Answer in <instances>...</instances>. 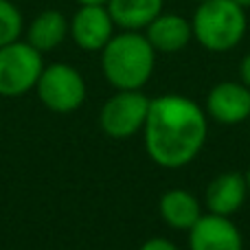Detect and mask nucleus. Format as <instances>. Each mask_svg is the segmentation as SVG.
Returning a JSON list of instances; mask_svg holds the SVG:
<instances>
[{
    "label": "nucleus",
    "instance_id": "8",
    "mask_svg": "<svg viewBox=\"0 0 250 250\" xmlns=\"http://www.w3.org/2000/svg\"><path fill=\"white\" fill-rule=\"evenodd\" d=\"M189 246L191 250H242L244 242L237 226L226 215H200L191 226Z\"/></svg>",
    "mask_w": 250,
    "mask_h": 250
},
{
    "label": "nucleus",
    "instance_id": "12",
    "mask_svg": "<svg viewBox=\"0 0 250 250\" xmlns=\"http://www.w3.org/2000/svg\"><path fill=\"white\" fill-rule=\"evenodd\" d=\"M163 4L165 0H108L105 7L123 31H141L163 13Z\"/></svg>",
    "mask_w": 250,
    "mask_h": 250
},
{
    "label": "nucleus",
    "instance_id": "1",
    "mask_svg": "<svg viewBox=\"0 0 250 250\" xmlns=\"http://www.w3.org/2000/svg\"><path fill=\"white\" fill-rule=\"evenodd\" d=\"M207 141V117L191 99L165 95L149 101L145 121L147 154L160 167L176 169L191 163Z\"/></svg>",
    "mask_w": 250,
    "mask_h": 250
},
{
    "label": "nucleus",
    "instance_id": "19",
    "mask_svg": "<svg viewBox=\"0 0 250 250\" xmlns=\"http://www.w3.org/2000/svg\"><path fill=\"white\" fill-rule=\"evenodd\" d=\"M233 2H237L239 7H244V9H250V0H233Z\"/></svg>",
    "mask_w": 250,
    "mask_h": 250
},
{
    "label": "nucleus",
    "instance_id": "17",
    "mask_svg": "<svg viewBox=\"0 0 250 250\" xmlns=\"http://www.w3.org/2000/svg\"><path fill=\"white\" fill-rule=\"evenodd\" d=\"M239 75H242L244 86L250 88V53L242 60V66H239Z\"/></svg>",
    "mask_w": 250,
    "mask_h": 250
},
{
    "label": "nucleus",
    "instance_id": "15",
    "mask_svg": "<svg viewBox=\"0 0 250 250\" xmlns=\"http://www.w3.org/2000/svg\"><path fill=\"white\" fill-rule=\"evenodd\" d=\"M22 26V13L11 0H0V46L11 44L16 40H20Z\"/></svg>",
    "mask_w": 250,
    "mask_h": 250
},
{
    "label": "nucleus",
    "instance_id": "6",
    "mask_svg": "<svg viewBox=\"0 0 250 250\" xmlns=\"http://www.w3.org/2000/svg\"><path fill=\"white\" fill-rule=\"evenodd\" d=\"M149 99L138 90H121L112 99L105 101L101 108L99 123L108 136L112 138H129L145 127Z\"/></svg>",
    "mask_w": 250,
    "mask_h": 250
},
{
    "label": "nucleus",
    "instance_id": "9",
    "mask_svg": "<svg viewBox=\"0 0 250 250\" xmlns=\"http://www.w3.org/2000/svg\"><path fill=\"white\" fill-rule=\"evenodd\" d=\"M207 108L215 121L235 125L250 117V88L237 82H222L208 92Z\"/></svg>",
    "mask_w": 250,
    "mask_h": 250
},
{
    "label": "nucleus",
    "instance_id": "3",
    "mask_svg": "<svg viewBox=\"0 0 250 250\" xmlns=\"http://www.w3.org/2000/svg\"><path fill=\"white\" fill-rule=\"evenodd\" d=\"M193 38L207 51L226 53L244 40L248 29L246 9L233 0H202L193 13Z\"/></svg>",
    "mask_w": 250,
    "mask_h": 250
},
{
    "label": "nucleus",
    "instance_id": "4",
    "mask_svg": "<svg viewBox=\"0 0 250 250\" xmlns=\"http://www.w3.org/2000/svg\"><path fill=\"white\" fill-rule=\"evenodd\" d=\"M42 53L29 42H16L0 46V95L18 97L38 86L42 75Z\"/></svg>",
    "mask_w": 250,
    "mask_h": 250
},
{
    "label": "nucleus",
    "instance_id": "13",
    "mask_svg": "<svg viewBox=\"0 0 250 250\" xmlns=\"http://www.w3.org/2000/svg\"><path fill=\"white\" fill-rule=\"evenodd\" d=\"M70 31V24L66 16L55 9H46V11L38 13L33 22L29 24V44L35 46L40 53H46L57 48L66 40Z\"/></svg>",
    "mask_w": 250,
    "mask_h": 250
},
{
    "label": "nucleus",
    "instance_id": "10",
    "mask_svg": "<svg viewBox=\"0 0 250 250\" xmlns=\"http://www.w3.org/2000/svg\"><path fill=\"white\" fill-rule=\"evenodd\" d=\"M145 38L154 46V51L160 53H178L191 42L193 38V26L187 18L176 13H160L149 26H147Z\"/></svg>",
    "mask_w": 250,
    "mask_h": 250
},
{
    "label": "nucleus",
    "instance_id": "16",
    "mask_svg": "<svg viewBox=\"0 0 250 250\" xmlns=\"http://www.w3.org/2000/svg\"><path fill=\"white\" fill-rule=\"evenodd\" d=\"M141 250H178L176 246H173L169 239H163V237H151L147 239L145 244L141 246Z\"/></svg>",
    "mask_w": 250,
    "mask_h": 250
},
{
    "label": "nucleus",
    "instance_id": "5",
    "mask_svg": "<svg viewBox=\"0 0 250 250\" xmlns=\"http://www.w3.org/2000/svg\"><path fill=\"white\" fill-rule=\"evenodd\" d=\"M38 95L53 112H73L86 99V82L68 64H53L38 79Z\"/></svg>",
    "mask_w": 250,
    "mask_h": 250
},
{
    "label": "nucleus",
    "instance_id": "14",
    "mask_svg": "<svg viewBox=\"0 0 250 250\" xmlns=\"http://www.w3.org/2000/svg\"><path fill=\"white\" fill-rule=\"evenodd\" d=\"M160 215L171 229L187 230L200 220V204L189 191L173 189L160 198Z\"/></svg>",
    "mask_w": 250,
    "mask_h": 250
},
{
    "label": "nucleus",
    "instance_id": "21",
    "mask_svg": "<svg viewBox=\"0 0 250 250\" xmlns=\"http://www.w3.org/2000/svg\"><path fill=\"white\" fill-rule=\"evenodd\" d=\"M195 2H202V0H195Z\"/></svg>",
    "mask_w": 250,
    "mask_h": 250
},
{
    "label": "nucleus",
    "instance_id": "20",
    "mask_svg": "<svg viewBox=\"0 0 250 250\" xmlns=\"http://www.w3.org/2000/svg\"><path fill=\"white\" fill-rule=\"evenodd\" d=\"M246 185H248V191H250V169H248V176H246Z\"/></svg>",
    "mask_w": 250,
    "mask_h": 250
},
{
    "label": "nucleus",
    "instance_id": "18",
    "mask_svg": "<svg viewBox=\"0 0 250 250\" xmlns=\"http://www.w3.org/2000/svg\"><path fill=\"white\" fill-rule=\"evenodd\" d=\"M79 4H105L108 0H77Z\"/></svg>",
    "mask_w": 250,
    "mask_h": 250
},
{
    "label": "nucleus",
    "instance_id": "7",
    "mask_svg": "<svg viewBox=\"0 0 250 250\" xmlns=\"http://www.w3.org/2000/svg\"><path fill=\"white\" fill-rule=\"evenodd\" d=\"M114 26L105 4H79L70 22V35L83 51H101L114 35Z\"/></svg>",
    "mask_w": 250,
    "mask_h": 250
},
{
    "label": "nucleus",
    "instance_id": "11",
    "mask_svg": "<svg viewBox=\"0 0 250 250\" xmlns=\"http://www.w3.org/2000/svg\"><path fill=\"white\" fill-rule=\"evenodd\" d=\"M248 193L246 178L239 173H222L208 185L207 189V207L215 215H233L239 211Z\"/></svg>",
    "mask_w": 250,
    "mask_h": 250
},
{
    "label": "nucleus",
    "instance_id": "2",
    "mask_svg": "<svg viewBox=\"0 0 250 250\" xmlns=\"http://www.w3.org/2000/svg\"><path fill=\"white\" fill-rule=\"evenodd\" d=\"M156 51L149 40L138 31H123L112 35L101 48L104 75L119 90H138L154 73Z\"/></svg>",
    "mask_w": 250,
    "mask_h": 250
}]
</instances>
